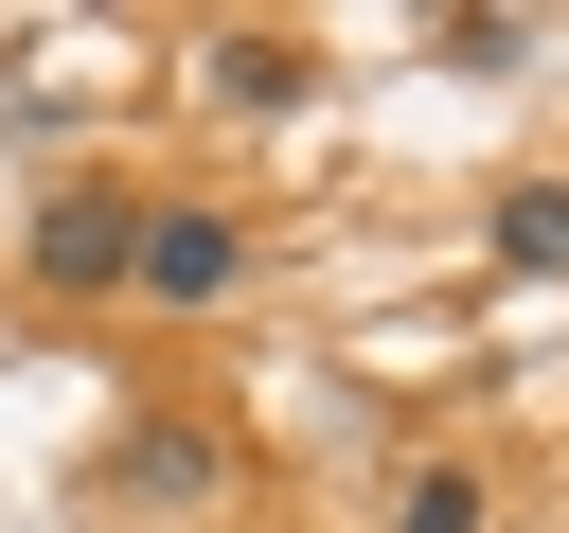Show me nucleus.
<instances>
[{"instance_id": "f257e3e1", "label": "nucleus", "mask_w": 569, "mask_h": 533, "mask_svg": "<svg viewBox=\"0 0 569 533\" xmlns=\"http://www.w3.org/2000/svg\"><path fill=\"white\" fill-rule=\"evenodd\" d=\"M36 284L53 302H107V284H142V195H107V178H71V195H36Z\"/></svg>"}, {"instance_id": "39448f33", "label": "nucleus", "mask_w": 569, "mask_h": 533, "mask_svg": "<svg viewBox=\"0 0 569 533\" xmlns=\"http://www.w3.org/2000/svg\"><path fill=\"white\" fill-rule=\"evenodd\" d=\"M213 89L231 107H302V36H213Z\"/></svg>"}, {"instance_id": "7ed1b4c3", "label": "nucleus", "mask_w": 569, "mask_h": 533, "mask_svg": "<svg viewBox=\"0 0 569 533\" xmlns=\"http://www.w3.org/2000/svg\"><path fill=\"white\" fill-rule=\"evenodd\" d=\"M231 284H249L231 213H142V302H231Z\"/></svg>"}, {"instance_id": "20e7f679", "label": "nucleus", "mask_w": 569, "mask_h": 533, "mask_svg": "<svg viewBox=\"0 0 569 533\" xmlns=\"http://www.w3.org/2000/svg\"><path fill=\"white\" fill-rule=\"evenodd\" d=\"M498 266H516V284L569 266V178H516V195H498Z\"/></svg>"}, {"instance_id": "f03ea898", "label": "nucleus", "mask_w": 569, "mask_h": 533, "mask_svg": "<svg viewBox=\"0 0 569 533\" xmlns=\"http://www.w3.org/2000/svg\"><path fill=\"white\" fill-rule=\"evenodd\" d=\"M107 497H142V515H196V497H231V426H196V409H142V426L107 444Z\"/></svg>"}, {"instance_id": "423d86ee", "label": "nucleus", "mask_w": 569, "mask_h": 533, "mask_svg": "<svg viewBox=\"0 0 569 533\" xmlns=\"http://www.w3.org/2000/svg\"><path fill=\"white\" fill-rule=\"evenodd\" d=\"M391 533H480V480H462V462H427V480H391Z\"/></svg>"}]
</instances>
